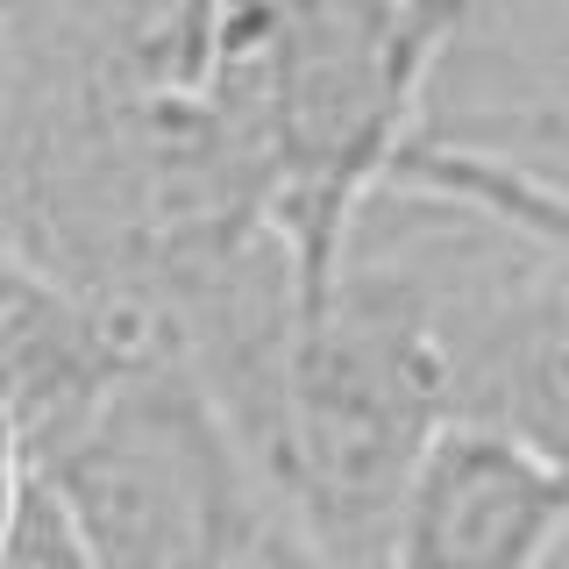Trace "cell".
Instances as JSON below:
<instances>
[{
    "instance_id": "4",
    "label": "cell",
    "mask_w": 569,
    "mask_h": 569,
    "mask_svg": "<svg viewBox=\"0 0 569 569\" xmlns=\"http://www.w3.org/2000/svg\"><path fill=\"white\" fill-rule=\"evenodd\" d=\"M569 548V477L512 427L456 413L399 491L378 569H548Z\"/></svg>"
},
{
    "instance_id": "1",
    "label": "cell",
    "mask_w": 569,
    "mask_h": 569,
    "mask_svg": "<svg viewBox=\"0 0 569 569\" xmlns=\"http://www.w3.org/2000/svg\"><path fill=\"white\" fill-rule=\"evenodd\" d=\"M399 200L420 228L399 242H349L335 284L299 307L278 399L249 462L271 506L342 569H378L399 491L427 441L462 413L456 299L470 257V213Z\"/></svg>"
},
{
    "instance_id": "6",
    "label": "cell",
    "mask_w": 569,
    "mask_h": 569,
    "mask_svg": "<svg viewBox=\"0 0 569 569\" xmlns=\"http://www.w3.org/2000/svg\"><path fill=\"white\" fill-rule=\"evenodd\" d=\"M257 569H342V562H335L320 541H307V533H299V527L278 512L271 533H263V556H257Z\"/></svg>"
},
{
    "instance_id": "3",
    "label": "cell",
    "mask_w": 569,
    "mask_h": 569,
    "mask_svg": "<svg viewBox=\"0 0 569 569\" xmlns=\"http://www.w3.org/2000/svg\"><path fill=\"white\" fill-rule=\"evenodd\" d=\"M456 363L462 413L512 427L569 477V242H533L470 213Z\"/></svg>"
},
{
    "instance_id": "2",
    "label": "cell",
    "mask_w": 569,
    "mask_h": 569,
    "mask_svg": "<svg viewBox=\"0 0 569 569\" xmlns=\"http://www.w3.org/2000/svg\"><path fill=\"white\" fill-rule=\"evenodd\" d=\"M100 569H257L278 506L178 328L36 456Z\"/></svg>"
},
{
    "instance_id": "8",
    "label": "cell",
    "mask_w": 569,
    "mask_h": 569,
    "mask_svg": "<svg viewBox=\"0 0 569 569\" xmlns=\"http://www.w3.org/2000/svg\"><path fill=\"white\" fill-rule=\"evenodd\" d=\"M406 8H420V14H435L441 29H470V14H477V0H406Z\"/></svg>"
},
{
    "instance_id": "7",
    "label": "cell",
    "mask_w": 569,
    "mask_h": 569,
    "mask_svg": "<svg viewBox=\"0 0 569 569\" xmlns=\"http://www.w3.org/2000/svg\"><path fill=\"white\" fill-rule=\"evenodd\" d=\"M14 164V58H8V29H0V192H8Z\"/></svg>"
},
{
    "instance_id": "5",
    "label": "cell",
    "mask_w": 569,
    "mask_h": 569,
    "mask_svg": "<svg viewBox=\"0 0 569 569\" xmlns=\"http://www.w3.org/2000/svg\"><path fill=\"white\" fill-rule=\"evenodd\" d=\"M0 569H100L93 548L79 541V527H71L64 498L36 477L29 498H22V520H14L8 533V556H0Z\"/></svg>"
}]
</instances>
